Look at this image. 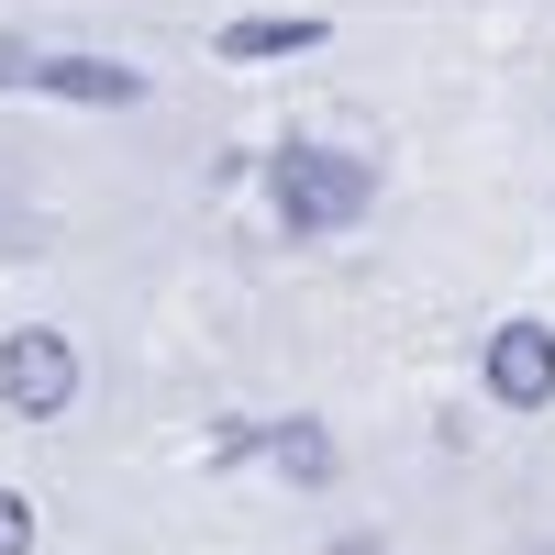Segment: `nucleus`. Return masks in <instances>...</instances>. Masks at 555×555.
<instances>
[{"instance_id": "obj_5", "label": "nucleus", "mask_w": 555, "mask_h": 555, "mask_svg": "<svg viewBox=\"0 0 555 555\" xmlns=\"http://www.w3.org/2000/svg\"><path fill=\"white\" fill-rule=\"evenodd\" d=\"M300 44H322V12H245V23H222V34H211V56L267 67V56H300Z\"/></svg>"}, {"instance_id": "obj_6", "label": "nucleus", "mask_w": 555, "mask_h": 555, "mask_svg": "<svg viewBox=\"0 0 555 555\" xmlns=\"http://www.w3.org/2000/svg\"><path fill=\"white\" fill-rule=\"evenodd\" d=\"M256 455H278V467H289L300 489H322V478H334V434H322V423H267V434H256Z\"/></svg>"}, {"instance_id": "obj_1", "label": "nucleus", "mask_w": 555, "mask_h": 555, "mask_svg": "<svg viewBox=\"0 0 555 555\" xmlns=\"http://www.w3.org/2000/svg\"><path fill=\"white\" fill-rule=\"evenodd\" d=\"M267 201H278L289 234H345V222H366L378 178H366L356 156H334V145H278L267 156Z\"/></svg>"}, {"instance_id": "obj_2", "label": "nucleus", "mask_w": 555, "mask_h": 555, "mask_svg": "<svg viewBox=\"0 0 555 555\" xmlns=\"http://www.w3.org/2000/svg\"><path fill=\"white\" fill-rule=\"evenodd\" d=\"M0 89H44V101H78V112H133L145 78L112 67V56H44V44H12L0 34Z\"/></svg>"}, {"instance_id": "obj_4", "label": "nucleus", "mask_w": 555, "mask_h": 555, "mask_svg": "<svg viewBox=\"0 0 555 555\" xmlns=\"http://www.w3.org/2000/svg\"><path fill=\"white\" fill-rule=\"evenodd\" d=\"M478 366L500 411H555V322H500Z\"/></svg>"}, {"instance_id": "obj_7", "label": "nucleus", "mask_w": 555, "mask_h": 555, "mask_svg": "<svg viewBox=\"0 0 555 555\" xmlns=\"http://www.w3.org/2000/svg\"><path fill=\"white\" fill-rule=\"evenodd\" d=\"M0 555H34V500L0 489Z\"/></svg>"}, {"instance_id": "obj_8", "label": "nucleus", "mask_w": 555, "mask_h": 555, "mask_svg": "<svg viewBox=\"0 0 555 555\" xmlns=\"http://www.w3.org/2000/svg\"><path fill=\"white\" fill-rule=\"evenodd\" d=\"M334 555H389V544L378 533H334Z\"/></svg>"}, {"instance_id": "obj_3", "label": "nucleus", "mask_w": 555, "mask_h": 555, "mask_svg": "<svg viewBox=\"0 0 555 555\" xmlns=\"http://www.w3.org/2000/svg\"><path fill=\"white\" fill-rule=\"evenodd\" d=\"M0 400L23 411V423H56V411L78 400V356L56 322H23V334H0Z\"/></svg>"}]
</instances>
